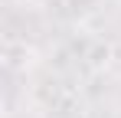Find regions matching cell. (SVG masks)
<instances>
[{"label": "cell", "instance_id": "obj_1", "mask_svg": "<svg viewBox=\"0 0 121 118\" xmlns=\"http://www.w3.org/2000/svg\"><path fill=\"white\" fill-rule=\"evenodd\" d=\"M85 62H88L92 69H105V66L111 62V46H108V43H92L88 53H85Z\"/></svg>", "mask_w": 121, "mask_h": 118}]
</instances>
